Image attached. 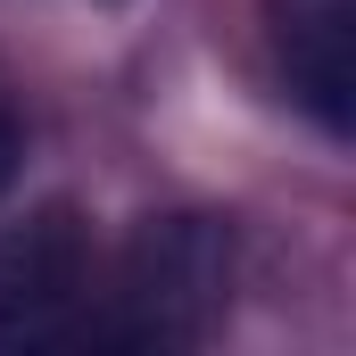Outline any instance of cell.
<instances>
[{
	"label": "cell",
	"mask_w": 356,
	"mask_h": 356,
	"mask_svg": "<svg viewBox=\"0 0 356 356\" xmlns=\"http://www.w3.org/2000/svg\"><path fill=\"white\" fill-rule=\"evenodd\" d=\"M99 290V282H91ZM232 298V224L224 216H149L99 290V315H83L91 348H199Z\"/></svg>",
	"instance_id": "cell-1"
},
{
	"label": "cell",
	"mask_w": 356,
	"mask_h": 356,
	"mask_svg": "<svg viewBox=\"0 0 356 356\" xmlns=\"http://www.w3.org/2000/svg\"><path fill=\"white\" fill-rule=\"evenodd\" d=\"M91 307V224L50 199L0 232V348H42Z\"/></svg>",
	"instance_id": "cell-2"
},
{
	"label": "cell",
	"mask_w": 356,
	"mask_h": 356,
	"mask_svg": "<svg viewBox=\"0 0 356 356\" xmlns=\"http://www.w3.org/2000/svg\"><path fill=\"white\" fill-rule=\"evenodd\" d=\"M266 42L290 75V99L332 133H356V0H266Z\"/></svg>",
	"instance_id": "cell-3"
},
{
	"label": "cell",
	"mask_w": 356,
	"mask_h": 356,
	"mask_svg": "<svg viewBox=\"0 0 356 356\" xmlns=\"http://www.w3.org/2000/svg\"><path fill=\"white\" fill-rule=\"evenodd\" d=\"M17 158H25V133H17V116L0 108V191L17 182Z\"/></svg>",
	"instance_id": "cell-4"
}]
</instances>
